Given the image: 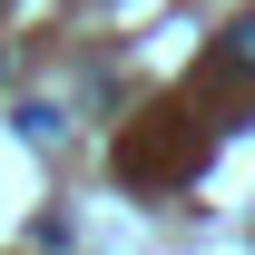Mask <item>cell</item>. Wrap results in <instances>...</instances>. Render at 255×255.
Returning a JSON list of instances; mask_svg holds the SVG:
<instances>
[{
	"label": "cell",
	"mask_w": 255,
	"mask_h": 255,
	"mask_svg": "<svg viewBox=\"0 0 255 255\" xmlns=\"http://www.w3.org/2000/svg\"><path fill=\"white\" fill-rule=\"evenodd\" d=\"M216 69H226V79H255V20H236V30H226Z\"/></svg>",
	"instance_id": "obj_1"
}]
</instances>
